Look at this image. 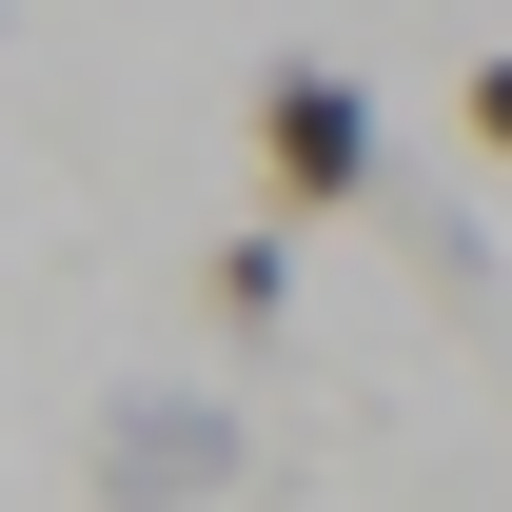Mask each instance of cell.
<instances>
[{
    "label": "cell",
    "mask_w": 512,
    "mask_h": 512,
    "mask_svg": "<svg viewBox=\"0 0 512 512\" xmlns=\"http://www.w3.org/2000/svg\"><path fill=\"white\" fill-rule=\"evenodd\" d=\"M375 197V99H355V60H276L256 79V217L296 237V217H355Z\"/></svg>",
    "instance_id": "cell-1"
},
{
    "label": "cell",
    "mask_w": 512,
    "mask_h": 512,
    "mask_svg": "<svg viewBox=\"0 0 512 512\" xmlns=\"http://www.w3.org/2000/svg\"><path fill=\"white\" fill-rule=\"evenodd\" d=\"M79 473H99V512H197V493H237V414L217 394H119Z\"/></svg>",
    "instance_id": "cell-2"
},
{
    "label": "cell",
    "mask_w": 512,
    "mask_h": 512,
    "mask_svg": "<svg viewBox=\"0 0 512 512\" xmlns=\"http://www.w3.org/2000/svg\"><path fill=\"white\" fill-rule=\"evenodd\" d=\"M197 316H217V335H276V316H296V237H276V217H237V237L197 256Z\"/></svg>",
    "instance_id": "cell-3"
},
{
    "label": "cell",
    "mask_w": 512,
    "mask_h": 512,
    "mask_svg": "<svg viewBox=\"0 0 512 512\" xmlns=\"http://www.w3.org/2000/svg\"><path fill=\"white\" fill-rule=\"evenodd\" d=\"M453 119H473V158H512V60H473V79H453Z\"/></svg>",
    "instance_id": "cell-4"
}]
</instances>
